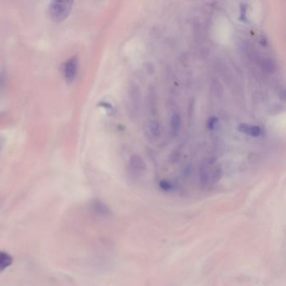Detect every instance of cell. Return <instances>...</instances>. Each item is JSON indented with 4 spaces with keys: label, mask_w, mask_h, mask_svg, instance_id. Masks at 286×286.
<instances>
[{
    "label": "cell",
    "mask_w": 286,
    "mask_h": 286,
    "mask_svg": "<svg viewBox=\"0 0 286 286\" xmlns=\"http://www.w3.org/2000/svg\"><path fill=\"white\" fill-rule=\"evenodd\" d=\"M273 67H274V66H273V62L269 61V60H265L263 62V68H264L267 72L273 71Z\"/></svg>",
    "instance_id": "cell-9"
},
{
    "label": "cell",
    "mask_w": 286,
    "mask_h": 286,
    "mask_svg": "<svg viewBox=\"0 0 286 286\" xmlns=\"http://www.w3.org/2000/svg\"><path fill=\"white\" fill-rule=\"evenodd\" d=\"M150 131H151V133L154 136H156V137L160 136V134H161V125H160V123L158 122H156V121H152L150 123Z\"/></svg>",
    "instance_id": "cell-8"
},
{
    "label": "cell",
    "mask_w": 286,
    "mask_h": 286,
    "mask_svg": "<svg viewBox=\"0 0 286 286\" xmlns=\"http://www.w3.org/2000/svg\"><path fill=\"white\" fill-rule=\"evenodd\" d=\"M160 187H161V189L164 190V191H169L172 188V186H171L170 182H167V181H161L160 182Z\"/></svg>",
    "instance_id": "cell-10"
},
{
    "label": "cell",
    "mask_w": 286,
    "mask_h": 286,
    "mask_svg": "<svg viewBox=\"0 0 286 286\" xmlns=\"http://www.w3.org/2000/svg\"><path fill=\"white\" fill-rule=\"evenodd\" d=\"M241 132L248 133L249 135L253 136V137H258L260 135L261 128L258 126H250L248 124H241L238 128Z\"/></svg>",
    "instance_id": "cell-5"
},
{
    "label": "cell",
    "mask_w": 286,
    "mask_h": 286,
    "mask_svg": "<svg viewBox=\"0 0 286 286\" xmlns=\"http://www.w3.org/2000/svg\"><path fill=\"white\" fill-rule=\"evenodd\" d=\"M2 146H3V141H2V138H0V150L2 149Z\"/></svg>",
    "instance_id": "cell-11"
},
{
    "label": "cell",
    "mask_w": 286,
    "mask_h": 286,
    "mask_svg": "<svg viewBox=\"0 0 286 286\" xmlns=\"http://www.w3.org/2000/svg\"><path fill=\"white\" fill-rule=\"evenodd\" d=\"M73 2L70 1H53L49 6V13L51 19L56 22H62L69 16Z\"/></svg>",
    "instance_id": "cell-1"
},
{
    "label": "cell",
    "mask_w": 286,
    "mask_h": 286,
    "mask_svg": "<svg viewBox=\"0 0 286 286\" xmlns=\"http://www.w3.org/2000/svg\"><path fill=\"white\" fill-rule=\"evenodd\" d=\"M131 168L133 169L134 171H145L146 168V163L144 162L143 159L140 156H131L130 161Z\"/></svg>",
    "instance_id": "cell-4"
},
{
    "label": "cell",
    "mask_w": 286,
    "mask_h": 286,
    "mask_svg": "<svg viewBox=\"0 0 286 286\" xmlns=\"http://www.w3.org/2000/svg\"><path fill=\"white\" fill-rule=\"evenodd\" d=\"M79 68V60L77 56H72L65 62L62 67V73L67 83H72L77 78Z\"/></svg>",
    "instance_id": "cell-2"
},
{
    "label": "cell",
    "mask_w": 286,
    "mask_h": 286,
    "mask_svg": "<svg viewBox=\"0 0 286 286\" xmlns=\"http://www.w3.org/2000/svg\"><path fill=\"white\" fill-rule=\"evenodd\" d=\"M13 262V257L11 254L4 251H0V272L6 270V268L12 265Z\"/></svg>",
    "instance_id": "cell-3"
},
{
    "label": "cell",
    "mask_w": 286,
    "mask_h": 286,
    "mask_svg": "<svg viewBox=\"0 0 286 286\" xmlns=\"http://www.w3.org/2000/svg\"><path fill=\"white\" fill-rule=\"evenodd\" d=\"M92 207H93V210H94L95 212L98 213V214L102 215V216H107V215L110 214L109 209L107 208V206L99 202V201L94 202V203L92 204Z\"/></svg>",
    "instance_id": "cell-7"
},
{
    "label": "cell",
    "mask_w": 286,
    "mask_h": 286,
    "mask_svg": "<svg viewBox=\"0 0 286 286\" xmlns=\"http://www.w3.org/2000/svg\"><path fill=\"white\" fill-rule=\"evenodd\" d=\"M181 126H182L181 116L178 113H174L173 115L171 116V133H173L174 135H177L180 131Z\"/></svg>",
    "instance_id": "cell-6"
}]
</instances>
